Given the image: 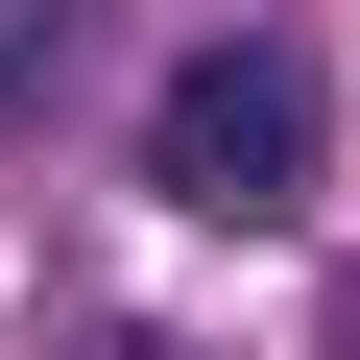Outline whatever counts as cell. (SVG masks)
Segmentation results:
<instances>
[{
    "label": "cell",
    "mask_w": 360,
    "mask_h": 360,
    "mask_svg": "<svg viewBox=\"0 0 360 360\" xmlns=\"http://www.w3.org/2000/svg\"><path fill=\"white\" fill-rule=\"evenodd\" d=\"M144 193H168V217H217V240H264V217L312 193V49H264V25H217L193 72L144 96Z\"/></svg>",
    "instance_id": "6da1fadb"
},
{
    "label": "cell",
    "mask_w": 360,
    "mask_h": 360,
    "mask_svg": "<svg viewBox=\"0 0 360 360\" xmlns=\"http://www.w3.org/2000/svg\"><path fill=\"white\" fill-rule=\"evenodd\" d=\"M72 360H168V336H72Z\"/></svg>",
    "instance_id": "7a4b0ae2"
}]
</instances>
